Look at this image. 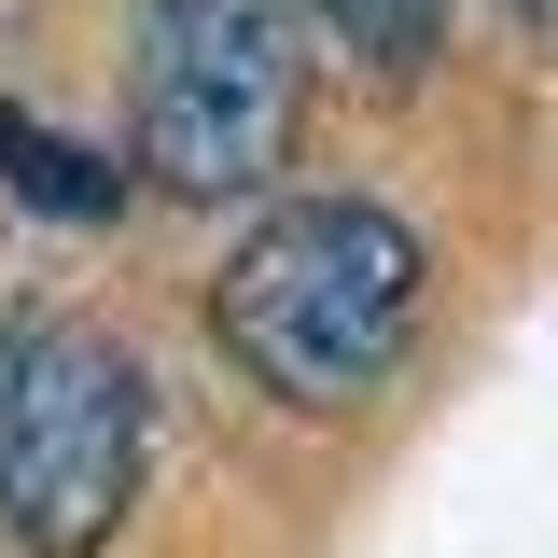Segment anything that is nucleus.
<instances>
[{
	"instance_id": "39448f33",
	"label": "nucleus",
	"mask_w": 558,
	"mask_h": 558,
	"mask_svg": "<svg viewBox=\"0 0 558 558\" xmlns=\"http://www.w3.org/2000/svg\"><path fill=\"white\" fill-rule=\"evenodd\" d=\"M293 14H307V28H336L349 57H363V70H391V84L447 57V0H293Z\"/></svg>"
},
{
	"instance_id": "f257e3e1",
	"label": "nucleus",
	"mask_w": 558,
	"mask_h": 558,
	"mask_svg": "<svg viewBox=\"0 0 558 558\" xmlns=\"http://www.w3.org/2000/svg\"><path fill=\"white\" fill-rule=\"evenodd\" d=\"M418 293H433V252H418L391 209L293 196V209H266V223L223 252L209 336H223V363H238L252 391L336 418V405H377V391H391V363H405V336H418Z\"/></svg>"
},
{
	"instance_id": "423d86ee",
	"label": "nucleus",
	"mask_w": 558,
	"mask_h": 558,
	"mask_svg": "<svg viewBox=\"0 0 558 558\" xmlns=\"http://www.w3.org/2000/svg\"><path fill=\"white\" fill-rule=\"evenodd\" d=\"M517 14H545V28H558V0H517Z\"/></svg>"
},
{
	"instance_id": "f03ea898",
	"label": "nucleus",
	"mask_w": 558,
	"mask_h": 558,
	"mask_svg": "<svg viewBox=\"0 0 558 558\" xmlns=\"http://www.w3.org/2000/svg\"><path fill=\"white\" fill-rule=\"evenodd\" d=\"M307 126L293 0H140L126 28V140L168 196H266Z\"/></svg>"
},
{
	"instance_id": "7ed1b4c3",
	"label": "nucleus",
	"mask_w": 558,
	"mask_h": 558,
	"mask_svg": "<svg viewBox=\"0 0 558 558\" xmlns=\"http://www.w3.org/2000/svg\"><path fill=\"white\" fill-rule=\"evenodd\" d=\"M154 461V391L98 322L0 336V531L28 558H98Z\"/></svg>"
},
{
	"instance_id": "20e7f679",
	"label": "nucleus",
	"mask_w": 558,
	"mask_h": 558,
	"mask_svg": "<svg viewBox=\"0 0 558 558\" xmlns=\"http://www.w3.org/2000/svg\"><path fill=\"white\" fill-rule=\"evenodd\" d=\"M0 182L28 209H57V223H112V209H126V168H98V154L57 140V126H28L14 98H0Z\"/></svg>"
}]
</instances>
